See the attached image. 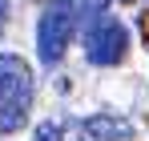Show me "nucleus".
I'll return each mask as SVG.
<instances>
[{
    "label": "nucleus",
    "mask_w": 149,
    "mask_h": 141,
    "mask_svg": "<svg viewBox=\"0 0 149 141\" xmlns=\"http://www.w3.org/2000/svg\"><path fill=\"white\" fill-rule=\"evenodd\" d=\"M32 93H36L32 69H28L20 57L0 52V137H4V133H16L28 121Z\"/></svg>",
    "instance_id": "obj_1"
},
{
    "label": "nucleus",
    "mask_w": 149,
    "mask_h": 141,
    "mask_svg": "<svg viewBox=\"0 0 149 141\" xmlns=\"http://www.w3.org/2000/svg\"><path fill=\"white\" fill-rule=\"evenodd\" d=\"M77 20H81L77 0H52L45 8V16L36 24V52H40L45 65H56L65 57V48H69V40L77 32Z\"/></svg>",
    "instance_id": "obj_2"
},
{
    "label": "nucleus",
    "mask_w": 149,
    "mask_h": 141,
    "mask_svg": "<svg viewBox=\"0 0 149 141\" xmlns=\"http://www.w3.org/2000/svg\"><path fill=\"white\" fill-rule=\"evenodd\" d=\"M129 48V28H125L117 16H89V28H85V57L93 65H117Z\"/></svg>",
    "instance_id": "obj_3"
},
{
    "label": "nucleus",
    "mask_w": 149,
    "mask_h": 141,
    "mask_svg": "<svg viewBox=\"0 0 149 141\" xmlns=\"http://www.w3.org/2000/svg\"><path fill=\"white\" fill-rule=\"evenodd\" d=\"M133 125L117 113H93L85 121H73V141H129Z\"/></svg>",
    "instance_id": "obj_4"
},
{
    "label": "nucleus",
    "mask_w": 149,
    "mask_h": 141,
    "mask_svg": "<svg viewBox=\"0 0 149 141\" xmlns=\"http://www.w3.org/2000/svg\"><path fill=\"white\" fill-rule=\"evenodd\" d=\"M36 141H61V125H56V121L36 125Z\"/></svg>",
    "instance_id": "obj_5"
},
{
    "label": "nucleus",
    "mask_w": 149,
    "mask_h": 141,
    "mask_svg": "<svg viewBox=\"0 0 149 141\" xmlns=\"http://www.w3.org/2000/svg\"><path fill=\"white\" fill-rule=\"evenodd\" d=\"M105 4H109V0H77V12H85V16H97V12H105Z\"/></svg>",
    "instance_id": "obj_6"
},
{
    "label": "nucleus",
    "mask_w": 149,
    "mask_h": 141,
    "mask_svg": "<svg viewBox=\"0 0 149 141\" xmlns=\"http://www.w3.org/2000/svg\"><path fill=\"white\" fill-rule=\"evenodd\" d=\"M4 16H8V0H0V28H4Z\"/></svg>",
    "instance_id": "obj_7"
},
{
    "label": "nucleus",
    "mask_w": 149,
    "mask_h": 141,
    "mask_svg": "<svg viewBox=\"0 0 149 141\" xmlns=\"http://www.w3.org/2000/svg\"><path fill=\"white\" fill-rule=\"evenodd\" d=\"M121 4H133V0H121Z\"/></svg>",
    "instance_id": "obj_8"
}]
</instances>
